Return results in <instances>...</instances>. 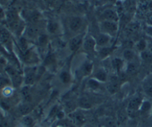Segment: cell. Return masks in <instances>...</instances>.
<instances>
[{"label": "cell", "instance_id": "obj_11", "mask_svg": "<svg viewBox=\"0 0 152 127\" xmlns=\"http://www.w3.org/2000/svg\"><path fill=\"white\" fill-rule=\"evenodd\" d=\"M78 106L83 109H90L93 106V103L88 97L83 96L79 99Z\"/></svg>", "mask_w": 152, "mask_h": 127}, {"label": "cell", "instance_id": "obj_29", "mask_svg": "<svg viewBox=\"0 0 152 127\" xmlns=\"http://www.w3.org/2000/svg\"><path fill=\"white\" fill-rule=\"evenodd\" d=\"M88 86L92 90H96L100 87V84L97 80H96L95 78H92L90 79L88 82Z\"/></svg>", "mask_w": 152, "mask_h": 127}, {"label": "cell", "instance_id": "obj_40", "mask_svg": "<svg viewBox=\"0 0 152 127\" xmlns=\"http://www.w3.org/2000/svg\"><path fill=\"white\" fill-rule=\"evenodd\" d=\"M5 18V13L4 12V10L0 7V19H2Z\"/></svg>", "mask_w": 152, "mask_h": 127}, {"label": "cell", "instance_id": "obj_42", "mask_svg": "<svg viewBox=\"0 0 152 127\" xmlns=\"http://www.w3.org/2000/svg\"><path fill=\"white\" fill-rule=\"evenodd\" d=\"M151 112H152V109H151Z\"/></svg>", "mask_w": 152, "mask_h": 127}, {"label": "cell", "instance_id": "obj_19", "mask_svg": "<svg viewBox=\"0 0 152 127\" xmlns=\"http://www.w3.org/2000/svg\"><path fill=\"white\" fill-rule=\"evenodd\" d=\"M140 57L146 63L152 64V53L150 51L145 50L140 52Z\"/></svg>", "mask_w": 152, "mask_h": 127}, {"label": "cell", "instance_id": "obj_8", "mask_svg": "<svg viewBox=\"0 0 152 127\" xmlns=\"http://www.w3.org/2000/svg\"><path fill=\"white\" fill-rule=\"evenodd\" d=\"M96 43V46H100V47H106L107 45L109 43L110 40H111V36L108 35L104 33H101L99 35L95 38Z\"/></svg>", "mask_w": 152, "mask_h": 127}, {"label": "cell", "instance_id": "obj_32", "mask_svg": "<svg viewBox=\"0 0 152 127\" xmlns=\"http://www.w3.org/2000/svg\"><path fill=\"white\" fill-rule=\"evenodd\" d=\"M1 94L5 98H8V97L11 96L12 94H13V89L11 88V86H7V87L1 89Z\"/></svg>", "mask_w": 152, "mask_h": 127}, {"label": "cell", "instance_id": "obj_35", "mask_svg": "<svg viewBox=\"0 0 152 127\" xmlns=\"http://www.w3.org/2000/svg\"><path fill=\"white\" fill-rule=\"evenodd\" d=\"M39 42L41 45H45L48 42V37L45 34H41L39 36Z\"/></svg>", "mask_w": 152, "mask_h": 127}, {"label": "cell", "instance_id": "obj_39", "mask_svg": "<svg viewBox=\"0 0 152 127\" xmlns=\"http://www.w3.org/2000/svg\"><path fill=\"white\" fill-rule=\"evenodd\" d=\"M147 48H148V50L150 51L152 53V38H150V40H148L147 41Z\"/></svg>", "mask_w": 152, "mask_h": 127}, {"label": "cell", "instance_id": "obj_25", "mask_svg": "<svg viewBox=\"0 0 152 127\" xmlns=\"http://www.w3.org/2000/svg\"><path fill=\"white\" fill-rule=\"evenodd\" d=\"M92 71H93V64L91 62H87L83 64V67H82V73L83 74V75H89L92 72Z\"/></svg>", "mask_w": 152, "mask_h": 127}, {"label": "cell", "instance_id": "obj_24", "mask_svg": "<svg viewBox=\"0 0 152 127\" xmlns=\"http://www.w3.org/2000/svg\"><path fill=\"white\" fill-rule=\"evenodd\" d=\"M59 29V25L54 21H49L47 24V30L50 34H55Z\"/></svg>", "mask_w": 152, "mask_h": 127}, {"label": "cell", "instance_id": "obj_31", "mask_svg": "<svg viewBox=\"0 0 152 127\" xmlns=\"http://www.w3.org/2000/svg\"><path fill=\"white\" fill-rule=\"evenodd\" d=\"M111 51H112V50H111V48L103 47L102 48L101 51H99V56H100L101 58L104 59V58L107 57L111 53Z\"/></svg>", "mask_w": 152, "mask_h": 127}, {"label": "cell", "instance_id": "obj_6", "mask_svg": "<svg viewBox=\"0 0 152 127\" xmlns=\"http://www.w3.org/2000/svg\"><path fill=\"white\" fill-rule=\"evenodd\" d=\"M102 20L114 21V22H118L119 16L117 12L113 9H106L104 10L102 13Z\"/></svg>", "mask_w": 152, "mask_h": 127}, {"label": "cell", "instance_id": "obj_2", "mask_svg": "<svg viewBox=\"0 0 152 127\" xmlns=\"http://www.w3.org/2000/svg\"><path fill=\"white\" fill-rule=\"evenodd\" d=\"M142 100L140 97L136 96L134 98L130 100L127 106V109H126V112L129 116L131 117H134L136 115L137 112H139L140 109L141 105L142 104Z\"/></svg>", "mask_w": 152, "mask_h": 127}, {"label": "cell", "instance_id": "obj_15", "mask_svg": "<svg viewBox=\"0 0 152 127\" xmlns=\"http://www.w3.org/2000/svg\"><path fill=\"white\" fill-rule=\"evenodd\" d=\"M21 124L23 127H34L35 126V120L33 118L32 116L25 115L23 116L21 120Z\"/></svg>", "mask_w": 152, "mask_h": 127}, {"label": "cell", "instance_id": "obj_3", "mask_svg": "<svg viewBox=\"0 0 152 127\" xmlns=\"http://www.w3.org/2000/svg\"><path fill=\"white\" fill-rule=\"evenodd\" d=\"M68 119L72 125L76 127H80L86 123V117L79 111H74L68 114Z\"/></svg>", "mask_w": 152, "mask_h": 127}, {"label": "cell", "instance_id": "obj_27", "mask_svg": "<svg viewBox=\"0 0 152 127\" xmlns=\"http://www.w3.org/2000/svg\"><path fill=\"white\" fill-rule=\"evenodd\" d=\"M21 95H22V98H23L24 101H25V102L27 103L29 102L31 97V93H30V89H29V87H28V86H25V87L22 88V90H21Z\"/></svg>", "mask_w": 152, "mask_h": 127}, {"label": "cell", "instance_id": "obj_12", "mask_svg": "<svg viewBox=\"0 0 152 127\" xmlns=\"http://www.w3.org/2000/svg\"><path fill=\"white\" fill-rule=\"evenodd\" d=\"M39 30L38 27L34 25H31L28 26L25 29V34L30 39H34L39 35Z\"/></svg>", "mask_w": 152, "mask_h": 127}, {"label": "cell", "instance_id": "obj_41", "mask_svg": "<svg viewBox=\"0 0 152 127\" xmlns=\"http://www.w3.org/2000/svg\"><path fill=\"white\" fill-rule=\"evenodd\" d=\"M56 127H64V126H56Z\"/></svg>", "mask_w": 152, "mask_h": 127}, {"label": "cell", "instance_id": "obj_33", "mask_svg": "<svg viewBox=\"0 0 152 127\" xmlns=\"http://www.w3.org/2000/svg\"><path fill=\"white\" fill-rule=\"evenodd\" d=\"M127 112H123V111H120L117 114V119H118L119 121L120 122H124L125 120L127 118Z\"/></svg>", "mask_w": 152, "mask_h": 127}, {"label": "cell", "instance_id": "obj_7", "mask_svg": "<svg viewBox=\"0 0 152 127\" xmlns=\"http://www.w3.org/2000/svg\"><path fill=\"white\" fill-rule=\"evenodd\" d=\"M83 48L87 51H93L96 46V43L95 38L92 36H88L84 39L83 41Z\"/></svg>", "mask_w": 152, "mask_h": 127}, {"label": "cell", "instance_id": "obj_16", "mask_svg": "<svg viewBox=\"0 0 152 127\" xmlns=\"http://www.w3.org/2000/svg\"><path fill=\"white\" fill-rule=\"evenodd\" d=\"M102 127H118L117 121L112 117H105L102 120Z\"/></svg>", "mask_w": 152, "mask_h": 127}, {"label": "cell", "instance_id": "obj_22", "mask_svg": "<svg viewBox=\"0 0 152 127\" xmlns=\"http://www.w3.org/2000/svg\"><path fill=\"white\" fill-rule=\"evenodd\" d=\"M123 58L129 62H133L135 57V54L132 49H126L123 53Z\"/></svg>", "mask_w": 152, "mask_h": 127}, {"label": "cell", "instance_id": "obj_1", "mask_svg": "<svg viewBox=\"0 0 152 127\" xmlns=\"http://www.w3.org/2000/svg\"><path fill=\"white\" fill-rule=\"evenodd\" d=\"M99 26L102 33L108 34L111 37L115 35L119 29L118 22H114V21L102 20L100 22Z\"/></svg>", "mask_w": 152, "mask_h": 127}, {"label": "cell", "instance_id": "obj_17", "mask_svg": "<svg viewBox=\"0 0 152 127\" xmlns=\"http://www.w3.org/2000/svg\"><path fill=\"white\" fill-rule=\"evenodd\" d=\"M139 69V66L137 64L134 62H129L126 66V73L130 75H134V74H137Z\"/></svg>", "mask_w": 152, "mask_h": 127}, {"label": "cell", "instance_id": "obj_13", "mask_svg": "<svg viewBox=\"0 0 152 127\" xmlns=\"http://www.w3.org/2000/svg\"><path fill=\"white\" fill-rule=\"evenodd\" d=\"M31 111H32V106H31V104H29L27 102L21 104L17 107V112H19V115L22 116L28 115Z\"/></svg>", "mask_w": 152, "mask_h": 127}, {"label": "cell", "instance_id": "obj_5", "mask_svg": "<svg viewBox=\"0 0 152 127\" xmlns=\"http://www.w3.org/2000/svg\"><path fill=\"white\" fill-rule=\"evenodd\" d=\"M83 41H84V38L82 34L80 35L75 36L73 37L69 42V48L72 51H75L78 50L80 48V46L83 45Z\"/></svg>", "mask_w": 152, "mask_h": 127}, {"label": "cell", "instance_id": "obj_38", "mask_svg": "<svg viewBox=\"0 0 152 127\" xmlns=\"http://www.w3.org/2000/svg\"><path fill=\"white\" fill-rule=\"evenodd\" d=\"M147 25H150V26H152V12L150 13L147 16Z\"/></svg>", "mask_w": 152, "mask_h": 127}, {"label": "cell", "instance_id": "obj_26", "mask_svg": "<svg viewBox=\"0 0 152 127\" xmlns=\"http://www.w3.org/2000/svg\"><path fill=\"white\" fill-rule=\"evenodd\" d=\"M35 81V74L33 72H28L25 74V77L24 78V82H25L26 86H30L32 85Z\"/></svg>", "mask_w": 152, "mask_h": 127}, {"label": "cell", "instance_id": "obj_20", "mask_svg": "<svg viewBox=\"0 0 152 127\" xmlns=\"http://www.w3.org/2000/svg\"><path fill=\"white\" fill-rule=\"evenodd\" d=\"M152 106L150 104L149 101H142V104L141 105L140 109L139 112H140L141 115H145L148 112L151 111Z\"/></svg>", "mask_w": 152, "mask_h": 127}, {"label": "cell", "instance_id": "obj_10", "mask_svg": "<svg viewBox=\"0 0 152 127\" xmlns=\"http://www.w3.org/2000/svg\"><path fill=\"white\" fill-rule=\"evenodd\" d=\"M142 89L147 96L152 98V74L148 76L144 80L142 83Z\"/></svg>", "mask_w": 152, "mask_h": 127}, {"label": "cell", "instance_id": "obj_23", "mask_svg": "<svg viewBox=\"0 0 152 127\" xmlns=\"http://www.w3.org/2000/svg\"><path fill=\"white\" fill-rule=\"evenodd\" d=\"M94 78L99 82H105L107 79V74L105 70L99 69L95 73Z\"/></svg>", "mask_w": 152, "mask_h": 127}, {"label": "cell", "instance_id": "obj_9", "mask_svg": "<svg viewBox=\"0 0 152 127\" xmlns=\"http://www.w3.org/2000/svg\"><path fill=\"white\" fill-rule=\"evenodd\" d=\"M0 43L4 46H7L10 43V32L3 26H0Z\"/></svg>", "mask_w": 152, "mask_h": 127}, {"label": "cell", "instance_id": "obj_4", "mask_svg": "<svg viewBox=\"0 0 152 127\" xmlns=\"http://www.w3.org/2000/svg\"><path fill=\"white\" fill-rule=\"evenodd\" d=\"M83 25V20L80 16H73L70 19L69 28L73 32H77L82 28Z\"/></svg>", "mask_w": 152, "mask_h": 127}, {"label": "cell", "instance_id": "obj_36", "mask_svg": "<svg viewBox=\"0 0 152 127\" xmlns=\"http://www.w3.org/2000/svg\"><path fill=\"white\" fill-rule=\"evenodd\" d=\"M44 1L48 5L50 6V7H54L58 3V0H44Z\"/></svg>", "mask_w": 152, "mask_h": 127}, {"label": "cell", "instance_id": "obj_18", "mask_svg": "<svg viewBox=\"0 0 152 127\" xmlns=\"http://www.w3.org/2000/svg\"><path fill=\"white\" fill-rule=\"evenodd\" d=\"M11 86V81L8 76L0 74V89H2L7 86Z\"/></svg>", "mask_w": 152, "mask_h": 127}, {"label": "cell", "instance_id": "obj_34", "mask_svg": "<svg viewBox=\"0 0 152 127\" xmlns=\"http://www.w3.org/2000/svg\"><path fill=\"white\" fill-rule=\"evenodd\" d=\"M0 127H12V126L7 119L0 118Z\"/></svg>", "mask_w": 152, "mask_h": 127}, {"label": "cell", "instance_id": "obj_21", "mask_svg": "<svg viewBox=\"0 0 152 127\" xmlns=\"http://www.w3.org/2000/svg\"><path fill=\"white\" fill-rule=\"evenodd\" d=\"M112 65L117 72H120V71L123 69V66H124V62L123 59H120V58H114L112 61Z\"/></svg>", "mask_w": 152, "mask_h": 127}, {"label": "cell", "instance_id": "obj_14", "mask_svg": "<svg viewBox=\"0 0 152 127\" xmlns=\"http://www.w3.org/2000/svg\"><path fill=\"white\" fill-rule=\"evenodd\" d=\"M107 89L111 94H115L119 90V82L118 79L116 77H113L111 81L107 85Z\"/></svg>", "mask_w": 152, "mask_h": 127}, {"label": "cell", "instance_id": "obj_30", "mask_svg": "<svg viewBox=\"0 0 152 127\" xmlns=\"http://www.w3.org/2000/svg\"><path fill=\"white\" fill-rule=\"evenodd\" d=\"M59 77H60L61 81L63 83H65V84H67V83L71 81V76H70L69 73L67 72V71H62L60 74Z\"/></svg>", "mask_w": 152, "mask_h": 127}, {"label": "cell", "instance_id": "obj_28", "mask_svg": "<svg viewBox=\"0 0 152 127\" xmlns=\"http://www.w3.org/2000/svg\"><path fill=\"white\" fill-rule=\"evenodd\" d=\"M147 41L144 39H142V40H140L137 43H136V48L139 51L142 52L146 50L147 48Z\"/></svg>", "mask_w": 152, "mask_h": 127}, {"label": "cell", "instance_id": "obj_37", "mask_svg": "<svg viewBox=\"0 0 152 127\" xmlns=\"http://www.w3.org/2000/svg\"><path fill=\"white\" fill-rule=\"evenodd\" d=\"M145 33H146L147 35L150 37V38H152V26H150V25H147L145 27Z\"/></svg>", "mask_w": 152, "mask_h": 127}]
</instances>
